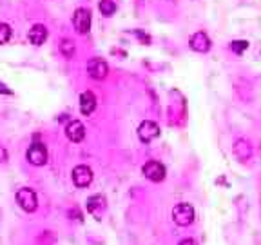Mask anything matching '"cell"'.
Segmentation results:
<instances>
[{
  "label": "cell",
  "mask_w": 261,
  "mask_h": 245,
  "mask_svg": "<svg viewBox=\"0 0 261 245\" xmlns=\"http://www.w3.org/2000/svg\"><path fill=\"white\" fill-rule=\"evenodd\" d=\"M107 209V200L106 196L102 194H94L91 196L89 200H87V212H89L91 216H94L96 220H100V218L103 216V212H106Z\"/></svg>",
  "instance_id": "obj_9"
},
{
  "label": "cell",
  "mask_w": 261,
  "mask_h": 245,
  "mask_svg": "<svg viewBox=\"0 0 261 245\" xmlns=\"http://www.w3.org/2000/svg\"><path fill=\"white\" fill-rule=\"evenodd\" d=\"M8 162V151H6L4 145H0V163H6Z\"/></svg>",
  "instance_id": "obj_19"
},
{
  "label": "cell",
  "mask_w": 261,
  "mask_h": 245,
  "mask_svg": "<svg viewBox=\"0 0 261 245\" xmlns=\"http://www.w3.org/2000/svg\"><path fill=\"white\" fill-rule=\"evenodd\" d=\"M94 109H96V96H94V93H91V91H84V93L80 94V111H82V114L89 116Z\"/></svg>",
  "instance_id": "obj_14"
},
{
  "label": "cell",
  "mask_w": 261,
  "mask_h": 245,
  "mask_svg": "<svg viewBox=\"0 0 261 245\" xmlns=\"http://www.w3.org/2000/svg\"><path fill=\"white\" fill-rule=\"evenodd\" d=\"M142 173H143V176H145L147 180H151V182H154V184L163 182V180H165V175H167V171H165V165H163V163H160V162H156V160L147 162L145 165L142 167Z\"/></svg>",
  "instance_id": "obj_4"
},
{
  "label": "cell",
  "mask_w": 261,
  "mask_h": 245,
  "mask_svg": "<svg viewBox=\"0 0 261 245\" xmlns=\"http://www.w3.org/2000/svg\"><path fill=\"white\" fill-rule=\"evenodd\" d=\"M98 9H100V13L103 16H113L116 13V2L114 0H100Z\"/></svg>",
  "instance_id": "obj_15"
},
{
  "label": "cell",
  "mask_w": 261,
  "mask_h": 245,
  "mask_svg": "<svg viewBox=\"0 0 261 245\" xmlns=\"http://www.w3.org/2000/svg\"><path fill=\"white\" fill-rule=\"evenodd\" d=\"M11 35H13L11 26L6 24V22H0V44H8L11 40Z\"/></svg>",
  "instance_id": "obj_16"
},
{
  "label": "cell",
  "mask_w": 261,
  "mask_h": 245,
  "mask_svg": "<svg viewBox=\"0 0 261 245\" xmlns=\"http://www.w3.org/2000/svg\"><path fill=\"white\" fill-rule=\"evenodd\" d=\"M73 26L78 35H86L91 29V11L87 8H78L73 15Z\"/></svg>",
  "instance_id": "obj_6"
},
{
  "label": "cell",
  "mask_w": 261,
  "mask_h": 245,
  "mask_svg": "<svg viewBox=\"0 0 261 245\" xmlns=\"http://www.w3.org/2000/svg\"><path fill=\"white\" fill-rule=\"evenodd\" d=\"M178 245H198V243H196V241L192 240V238H185V240H181Z\"/></svg>",
  "instance_id": "obj_20"
},
{
  "label": "cell",
  "mask_w": 261,
  "mask_h": 245,
  "mask_svg": "<svg viewBox=\"0 0 261 245\" xmlns=\"http://www.w3.org/2000/svg\"><path fill=\"white\" fill-rule=\"evenodd\" d=\"M71 176H73L74 185L80 189L91 185V182H93V178H94L93 169L87 167V165H76V167L73 169V173H71Z\"/></svg>",
  "instance_id": "obj_7"
},
{
  "label": "cell",
  "mask_w": 261,
  "mask_h": 245,
  "mask_svg": "<svg viewBox=\"0 0 261 245\" xmlns=\"http://www.w3.org/2000/svg\"><path fill=\"white\" fill-rule=\"evenodd\" d=\"M28 38L33 45H42L47 40V28L44 24H35L28 33Z\"/></svg>",
  "instance_id": "obj_13"
},
{
  "label": "cell",
  "mask_w": 261,
  "mask_h": 245,
  "mask_svg": "<svg viewBox=\"0 0 261 245\" xmlns=\"http://www.w3.org/2000/svg\"><path fill=\"white\" fill-rule=\"evenodd\" d=\"M194 207L191 204H178L172 209V220L179 227H187L194 222Z\"/></svg>",
  "instance_id": "obj_1"
},
{
  "label": "cell",
  "mask_w": 261,
  "mask_h": 245,
  "mask_svg": "<svg viewBox=\"0 0 261 245\" xmlns=\"http://www.w3.org/2000/svg\"><path fill=\"white\" fill-rule=\"evenodd\" d=\"M65 136L71 140L73 143H78L86 138V127L80 120H71L67 126H65Z\"/></svg>",
  "instance_id": "obj_11"
},
{
  "label": "cell",
  "mask_w": 261,
  "mask_h": 245,
  "mask_svg": "<svg viewBox=\"0 0 261 245\" xmlns=\"http://www.w3.org/2000/svg\"><path fill=\"white\" fill-rule=\"evenodd\" d=\"M87 75L94 80H103L109 75V65L102 58H91L87 62Z\"/></svg>",
  "instance_id": "obj_8"
},
{
  "label": "cell",
  "mask_w": 261,
  "mask_h": 245,
  "mask_svg": "<svg viewBox=\"0 0 261 245\" xmlns=\"http://www.w3.org/2000/svg\"><path fill=\"white\" fill-rule=\"evenodd\" d=\"M232 153H234V156H236L238 160H241V162H247V160L252 156V147H250V143L247 142V140L240 138V140H236V142H234Z\"/></svg>",
  "instance_id": "obj_12"
},
{
  "label": "cell",
  "mask_w": 261,
  "mask_h": 245,
  "mask_svg": "<svg viewBox=\"0 0 261 245\" xmlns=\"http://www.w3.org/2000/svg\"><path fill=\"white\" fill-rule=\"evenodd\" d=\"M247 47H249V42H247V40H234V42H230V51H232V53H236V55H243V51Z\"/></svg>",
  "instance_id": "obj_17"
},
{
  "label": "cell",
  "mask_w": 261,
  "mask_h": 245,
  "mask_svg": "<svg viewBox=\"0 0 261 245\" xmlns=\"http://www.w3.org/2000/svg\"><path fill=\"white\" fill-rule=\"evenodd\" d=\"M0 93H4V94H11V89H8V87H6L4 84H0Z\"/></svg>",
  "instance_id": "obj_21"
},
{
  "label": "cell",
  "mask_w": 261,
  "mask_h": 245,
  "mask_svg": "<svg viewBox=\"0 0 261 245\" xmlns=\"http://www.w3.org/2000/svg\"><path fill=\"white\" fill-rule=\"evenodd\" d=\"M60 51L65 55V57H71V55L74 53V45H73V42H69V40H64L60 44Z\"/></svg>",
  "instance_id": "obj_18"
},
{
  "label": "cell",
  "mask_w": 261,
  "mask_h": 245,
  "mask_svg": "<svg viewBox=\"0 0 261 245\" xmlns=\"http://www.w3.org/2000/svg\"><path fill=\"white\" fill-rule=\"evenodd\" d=\"M158 136H160V126L156 122H152V120H143L138 126V138L143 143L154 142Z\"/></svg>",
  "instance_id": "obj_5"
},
{
  "label": "cell",
  "mask_w": 261,
  "mask_h": 245,
  "mask_svg": "<svg viewBox=\"0 0 261 245\" xmlns=\"http://www.w3.org/2000/svg\"><path fill=\"white\" fill-rule=\"evenodd\" d=\"M25 158H28L29 163L37 165V167L45 165V163H47V149H45L44 143L35 142L28 147V151H25Z\"/></svg>",
  "instance_id": "obj_3"
},
{
  "label": "cell",
  "mask_w": 261,
  "mask_h": 245,
  "mask_svg": "<svg viewBox=\"0 0 261 245\" xmlns=\"http://www.w3.org/2000/svg\"><path fill=\"white\" fill-rule=\"evenodd\" d=\"M189 45H191V49H192V51H196V53H207L208 49H211L212 42H211V38H208L207 33L198 31L191 37Z\"/></svg>",
  "instance_id": "obj_10"
},
{
  "label": "cell",
  "mask_w": 261,
  "mask_h": 245,
  "mask_svg": "<svg viewBox=\"0 0 261 245\" xmlns=\"http://www.w3.org/2000/svg\"><path fill=\"white\" fill-rule=\"evenodd\" d=\"M16 204L20 205V209H24L25 212H35L38 207L37 192L29 187H20L16 191Z\"/></svg>",
  "instance_id": "obj_2"
}]
</instances>
